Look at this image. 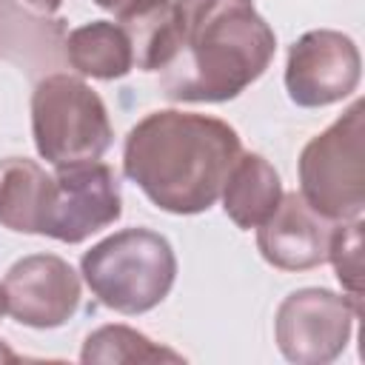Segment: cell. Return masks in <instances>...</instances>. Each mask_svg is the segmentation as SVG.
<instances>
[{"label": "cell", "instance_id": "30bf717a", "mask_svg": "<svg viewBox=\"0 0 365 365\" xmlns=\"http://www.w3.org/2000/svg\"><path fill=\"white\" fill-rule=\"evenodd\" d=\"M331 228L334 222L317 214L299 191H288L257 228V248L262 259L279 271H308L328 262Z\"/></svg>", "mask_w": 365, "mask_h": 365}, {"label": "cell", "instance_id": "9a60e30c", "mask_svg": "<svg viewBox=\"0 0 365 365\" xmlns=\"http://www.w3.org/2000/svg\"><path fill=\"white\" fill-rule=\"evenodd\" d=\"M80 362L86 365H134V362H185V356L168 345L154 342L131 325H100L80 348Z\"/></svg>", "mask_w": 365, "mask_h": 365}, {"label": "cell", "instance_id": "ffe728a7", "mask_svg": "<svg viewBox=\"0 0 365 365\" xmlns=\"http://www.w3.org/2000/svg\"><path fill=\"white\" fill-rule=\"evenodd\" d=\"M0 314H3V311H0Z\"/></svg>", "mask_w": 365, "mask_h": 365}, {"label": "cell", "instance_id": "ac0fdd59", "mask_svg": "<svg viewBox=\"0 0 365 365\" xmlns=\"http://www.w3.org/2000/svg\"><path fill=\"white\" fill-rule=\"evenodd\" d=\"M37 14H54L66 0H26Z\"/></svg>", "mask_w": 365, "mask_h": 365}, {"label": "cell", "instance_id": "4fadbf2b", "mask_svg": "<svg viewBox=\"0 0 365 365\" xmlns=\"http://www.w3.org/2000/svg\"><path fill=\"white\" fill-rule=\"evenodd\" d=\"M54 177L29 157L0 160V225L17 234H43Z\"/></svg>", "mask_w": 365, "mask_h": 365}, {"label": "cell", "instance_id": "6da1fadb", "mask_svg": "<svg viewBox=\"0 0 365 365\" xmlns=\"http://www.w3.org/2000/svg\"><path fill=\"white\" fill-rule=\"evenodd\" d=\"M242 154L234 125L220 117L160 108L137 120L123 143V174L160 211H208Z\"/></svg>", "mask_w": 365, "mask_h": 365}, {"label": "cell", "instance_id": "3957f363", "mask_svg": "<svg viewBox=\"0 0 365 365\" xmlns=\"http://www.w3.org/2000/svg\"><path fill=\"white\" fill-rule=\"evenodd\" d=\"M80 274L100 305L137 317L171 294L177 257L163 234L151 228H123L83 254Z\"/></svg>", "mask_w": 365, "mask_h": 365}, {"label": "cell", "instance_id": "8992f818", "mask_svg": "<svg viewBox=\"0 0 365 365\" xmlns=\"http://www.w3.org/2000/svg\"><path fill=\"white\" fill-rule=\"evenodd\" d=\"M362 305L331 288H297L274 314V342L294 365H328L351 342Z\"/></svg>", "mask_w": 365, "mask_h": 365}, {"label": "cell", "instance_id": "5bb4252c", "mask_svg": "<svg viewBox=\"0 0 365 365\" xmlns=\"http://www.w3.org/2000/svg\"><path fill=\"white\" fill-rule=\"evenodd\" d=\"M66 63L91 80H120L134 68V48L123 26L111 20H91L66 34Z\"/></svg>", "mask_w": 365, "mask_h": 365}, {"label": "cell", "instance_id": "2e32d148", "mask_svg": "<svg viewBox=\"0 0 365 365\" xmlns=\"http://www.w3.org/2000/svg\"><path fill=\"white\" fill-rule=\"evenodd\" d=\"M328 262L342 285V291L362 305V217L342 220L331 228Z\"/></svg>", "mask_w": 365, "mask_h": 365}, {"label": "cell", "instance_id": "8fae6325", "mask_svg": "<svg viewBox=\"0 0 365 365\" xmlns=\"http://www.w3.org/2000/svg\"><path fill=\"white\" fill-rule=\"evenodd\" d=\"M66 20L26 11L17 0H0V60H11L31 74H54L66 63Z\"/></svg>", "mask_w": 365, "mask_h": 365}, {"label": "cell", "instance_id": "e0dca14e", "mask_svg": "<svg viewBox=\"0 0 365 365\" xmlns=\"http://www.w3.org/2000/svg\"><path fill=\"white\" fill-rule=\"evenodd\" d=\"M94 3H97L100 9H106V11H111V14L120 20V17L137 11L140 6H148V3H154V0H94Z\"/></svg>", "mask_w": 365, "mask_h": 365}, {"label": "cell", "instance_id": "7a4b0ae2", "mask_svg": "<svg viewBox=\"0 0 365 365\" xmlns=\"http://www.w3.org/2000/svg\"><path fill=\"white\" fill-rule=\"evenodd\" d=\"M277 34L254 0H174V51L160 74L171 103H228L257 83Z\"/></svg>", "mask_w": 365, "mask_h": 365}, {"label": "cell", "instance_id": "5b68a950", "mask_svg": "<svg viewBox=\"0 0 365 365\" xmlns=\"http://www.w3.org/2000/svg\"><path fill=\"white\" fill-rule=\"evenodd\" d=\"M302 200L331 222L365 208V103L354 100L325 131L311 137L297 163Z\"/></svg>", "mask_w": 365, "mask_h": 365}, {"label": "cell", "instance_id": "52a82bcc", "mask_svg": "<svg viewBox=\"0 0 365 365\" xmlns=\"http://www.w3.org/2000/svg\"><path fill=\"white\" fill-rule=\"evenodd\" d=\"M51 177L54 191L46 211L43 237L77 245L120 220L123 191L111 165L100 160H86L57 165Z\"/></svg>", "mask_w": 365, "mask_h": 365}, {"label": "cell", "instance_id": "d6986e66", "mask_svg": "<svg viewBox=\"0 0 365 365\" xmlns=\"http://www.w3.org/2000/svg\"><path fill=\"white\" fill-rule=\"evenodd\" d=\"M0 362H17V354H14L3 339H0Z\"/></svg>", "mask_w": 365, "mask_h": 365}, {"label": "cell", "instance_id": "9c48e42d", "mask_svg": "<svg viewBox=\"0 0 365 365\" xmlns=\"http://www.w3.org/2000/svg\"><path fill=\"white\" fill-rule=\"evenodd\" d=\"M80 274L57 254L20 257L0 279V311L37 331L66 325L80 308Z\"/></svg>", "mask_w": 365, "mask_h": 365}, {"label": "cell", "instance_id": "7c38bea8", "mask_svg": "<svg viewBox=\"0 0 365 365\" xmlns=\"http://www.w3.org/2000/svg\"><path fill=\"white\" fill-rule=\"evenodd\" d=\"M282 194L285 191L277 168L257 151H242L237 157L220 191L225 217L242 231L259 228L274 214Z\"/></svg>", "mask_w": 365, "mask_h": 365}, {"label": "cell", "instance_id": "277c9868", "mask_svg": "<svg viewBox=\"0 0 365 365\" xmlns=\"http://www.w3.org/2000/svg\"><path fill=\"white\" fill-rule=\"evenodd\" d=\"M31 137L37 154L57 168L100 160L114 143V128L103 97L86 80L54 71L31 91Z\"/></svg>", "mask_w": 365, "mask_h": 365}, {"label": "cell", "instance_id": "ba28073f", "mask_svg": "<svg viewBox=\"0 0 365 365\" xmlns=\"http://www.w3.org/2000/svg\"><path fill=\"white\" fill-rule=\"evenodd\" d=\"M362 54L356 43L334 29L305 31L291 43L285 60V91L299 108H325L356 91Z\"/></svg>", "mask_w": 365, "mask_h": 365}]
</instances>
